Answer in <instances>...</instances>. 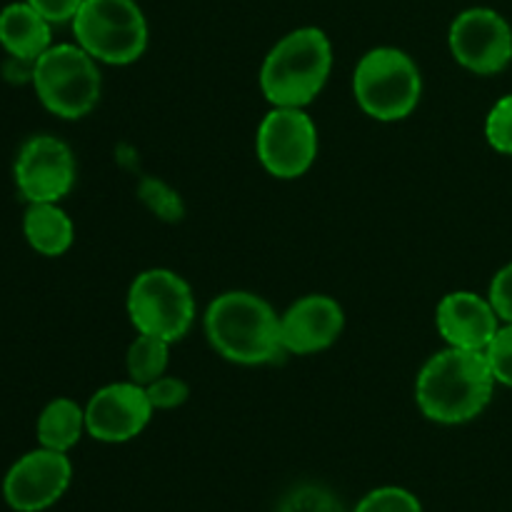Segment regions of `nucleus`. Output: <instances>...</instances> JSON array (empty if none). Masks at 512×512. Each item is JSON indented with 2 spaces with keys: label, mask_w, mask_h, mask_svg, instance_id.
<instances>
[{
  "label": "nucleus",
  "mask_w": 512,
  "mask_h": 512,
  "mask_svg": "<svg viewBox=\"0 0 512 512\" xmlns=\"http://www.w3.org/2000/svg\"><path fill=\"white\" fill-rule=\"evenodd\" d=\"M73 478L68 453L38 448L15 460L3 480V498L15 512H40L58 503Z\"/></svg>",
  "instance_id": "11"
},
{
  "label": "nucleus",
  "mask_w": 512,
  "mask_h": 512,
  "mask_svg": "<svg viewBox=\"0 0 512 512\" xmlns=\"http://www.w3.org/2000/svg\"><path fill=\"white\" fill-rule=\"evenodd\" d=\"M0 45L20 63H35L53 45V23L28 0L0 10Z\"/></svg>",
  "instance_id": "15"
},
{
  "label": "nucleus",
  "mask_w": 512,
  "mask_h": 512,
  "mask_svg": "<svg viewBox=\"0 0 512 512\" xmlns=\"http://www.w3.org/2000/svg\"><path fill=\"white\" fill-rule=\"evenodd\" d=\"M345 313L328 295H305L280 315V340L285 353L313 355L328 350L343 335Z\"/></svg>",
  "instance_id": "13"
},
{
  "label": "nucleus",
  "mask_w": 512,
  "mask_h": 512,
  "mask_svg": "<svg viewBox=\"0 0 512 512\" xmlns=\"http://www.w3.org/2000/svg\"><path fill=\"white\" fill-rule=\"evenodd\" d=\"M155 408L143 385L110 383L93 393L85 405V430L100 443H128L148 428Z\"/></svg>",
  "instance_id": "12"
},
{
  "label": "nucleus",
  "mask_w": 512,
  "mask_h": 512,
  "mask_svg": "<svg viewBox=\"0 0 512 512\" xmlns=\"http://www.w3.org/2000/svg\"><path fill=\"white\" fill-rule=\"evenodd\" d=\"M455 63L475 75H498L512 63V25L493 8H468L448 30Z\"/></svg>",
  "instance_id": "9"
},
{
  "label": "nucleus",
  "mask_w": 512,
  "mask_h": 512,
  "mask_svg": "<svg viewBox=\"0 0 512 512\" xmlns=\"http://www.w3.org/2000/svg\"><path fill=\"white\" fill-rule=\"evenodd\" d=\"M145 393H148L150 405H153L155 410H173L188 400L190 390L180 378L163 375V378H158L155 383L145 385Z\"/></svg>",
  "instance_id": "23"
},
{
  "label": "nucleus",
  "mask_w": 512,
  "mask_h": 512,
  "mask_svg": "<svg viewBox=\"0 0 512 512\" xmlns=\"http://www.w3.org/2000/svg\"><path fill=\"white\" fill-rule=\"evenodd\" d=\"M435 325L448 348L485 353L503 320L495 313L490 298H483L473 290H455L438 303Z\"/></svg>",
  "instance_id": "14"
},
{
  "label": "nucleus",
  "mask_w": 512,
  "mask_h": 512,
  "mask_svg": "<svg viewBox=\"0 0 512 512\" xmlns=\"http://www.w3.org/2000/svg\"><path fill=\"white\" fill-rule=\"evenodd\" d=\"M85 430V408L70 398H55L43 408L38 418L40 448L68 453L80 443Z\"/></svg>",
  "instance_id": "17"
},
{
  "label": "nucleus",
  "mask_w": 512,
  "mask_h": 512,
  "mask_svg": "<svg viewBox=\"0 0 512 512\" xmlns=\"http://www.w3.org/2000/svg\"><path fill=\"white\" fill-rule=\"evenodd\" d=\"M495 385L498 380L488 355L445 348L420 368L415 380V403L433 423L463 425L488 408Z\"/></svg>",
  "instance_id": "1"
},
{
  "label": "nucleus",
  "mask_w": 512,
  "mask_h": 512,
  "mask_svg": "<svg viewBox=\"0 0 512 512\" xmlns=\"http://www.w3.org/2000/svg\"><path fill=\"white\" fill-rule=\"evenodd\" d=\"M353 95L360 110L380 123L403 120L418 108L423 75L405 50L373 48L358 60L353 73Z\"/></svg>",
  "instance_id": "4"
},
{
  "label": "nucleus",
  "mask_w": 512,
  "mask_h": 512,
  "mask_svg": "<svg viewBox=\"0 0 512 512\" xmlns=\"http://www.w3.org/2000/svg\"><path fill=\"white\" fill-rule=\"evenodd\" d=\"M203 325L215 353L230 363L265 365L285 353L280 315L248 290L218 295L205 310Z\"/></svg>",
  "instance_id": "2"
},
{
  "label": "nucleus",
  "mask_w": 512,
  "mask_h": 512,
  "mask_svg": "<svg viewBox=\"0 0 512 512\" xmlns=\"http://www.w3.org/2000/svg\"><path fill=\"white\" fill-rule=\"evenodd\" d=\"M255 150L273 178L295 180L318 158V128L305 108H273L260 120Z\"/></svg>",
  "instance_id": "8"
},
{
  "label": "nucleus",
  "mask_w": 512,
  "mask_h": 512,
  "mask_svg": "<svg viewBox=\"0 0 512 512\" xmlns=\"http://www.w3.org/2000/svg\"><path fill=\"white\" fill-rule=\"evenodd\" d=\"M170 345L168 340L155 338V335L138 333V338L130 343L128 355H125V368L133 383L150 385L163 378L170 363Z\"/></svg>",
  "instance_id": "18"
},
{
  "label": "nucleus",
  "mask_w": 512,
  "mask_h": 512,
  "mask_svg": "<svg viewBox=\"0 0 512 512\" xmlns=\"http://www.w3.org/2000/svg\"><path fill=\"white\" fill-rule=\"evenodd\" d=\"M128 315L138 333L178 343L195 323L193 290L173 270H143L128 290Z\"/></svg>",
  "instance_id": "7"
},
{
  "label": "nucleus",
  "mask_w": 512,
  "mask_h": 512,
  "mask_svg": "<svg viewBox=\"0 0 512 512\" xmlns=\"http://www.w3.org/2000/svg\"><path fill=\"white\" fill-rule=\"evenodd\" d=\"M73 25L75 43L105 65H130L148 48V20L135 0H83Z\"/></svg>",
  "instance_id": "6"
},
{
  "label": "nucleus",
  "mask_w": 512,
  "mask_h": 512,
  "mask_svg": "<svg viewBox=\"0 0 512 512\" xmlns=\"http://www.w3.org/2000/svg\"><path fill=\"white\" fill-rule=\"evenodd\" d=\"M23 235L35 253L58 258L73 245L75 228L58 203H30L23 218Z\"/></svg>",
  "instance_id": "16"
},
{
  "label": "nucleus",
  "mask_w": 512,
  "mask_h": 512,
  "mask_svg": "<svg viewBox=\"0 0 512 512\" xmlns=\"http://www.w3.org/2000/svg\"><path fill=\"white\" fill-rule=\"evenodd\" d=\"M485 355H488L495 380L505 388H512V323L500 325L498 335L488 345Z\"/></svg>",
  "instance_id": "22"
},
{
  "label": "nucleus",
  "mask_w": 512,
  "mask_h": 512,
  "mask_svg": "<svg viewBox=\"0 0 512 512\" xmlns=\"http://www.w3.org/2000/svg\"><path fill=\"white\" fill-rule=\"evenodd\" d=\"M485 138L490 148L512 155V93L500 98L485 118Z\"/></svg>",
  "instance_id": "21"
},
{
  "label": "nucleus",
  "mask_w": 512,
  "mask_h": 512,
  "mask_svg": "<svg viewBox=\"0 0 512 512\" xmlns=\"http://www.w3.org/2000/svg\"><path fill=\"white\" fill-rule=\"evenodd\" d=\"M355 512H423V505L410 490L388 485L365 495Z\"/></svg>",
  "instance_id": "20"
},
{
  "label": "nucleus",
  "mask_w": 512,
  "mask_h": 512,
  "mask_svg": "<svg viewBox=\"0 0 512 512\" xmlns=\"http://www.w3.org/2000/svg\"><path fill=\"white\" fill-rule=\"evenodd\" d=\"M488 298L503 323H512V263L503 265L490 280Z\"/></svg>",
  "instance_id": "24"
},
{
  "label": "nucleus",
  "mask_w": 512,
  "mask_h": 512,
  "mask_svg": "<svg viewBox=\"0 0 512 512\" xmlns=\"http://www.w3.org/2000/svg\"><path fill=\"white\" fill-rule=\"evenodd\" d=\"M73 150L55 135H35L25 140L15 158V183L28 203H60L73 190Z\"/></svg>",
  "instance_id": "10"
},
{
  "label": "nucleus",
  "mask_w": 512,
  "mask_h": 512,
  "mask_svg": "<svg viewBox=\"0 0 512 512\" xmlns=\"http://www.w3.org/2000/svg\"><path fill=\"white\" fill-rule=\"evenodd\" d=\"M33 88L45 110L63 120L93 113L103 90L98 60L78 43L50 45L33 63Z\"/></svg>",
  "instance_id": "5"
},
{
  "label": "nucleus",
  "mask_w": 512,
  "mask_h": 512,
  "mask_svg": "<svg viewBox=\"0 0 512 512\" xmlns=\"http://www.w3.org/2000/svg\"><path fill=\"white\" fill-rule=\"evenodd\" d=\"M333 70V45L320 28L290 30L265 55L260 90L273 108H305L323 93Z\"/></svg>",
  "instance_id": "3"
},
{
  "label": "nucleus",
  "mask_w": 512,
  "mask_h": 512,
  "mask_svg": "<svg viewBox=\"0 0 512 512\" xmlns=\"http://www.w3.org/2000/svg\"><path fill=\"white\" fill-rule=\"evenodd\" d=\"M278 512H345L330 490L320 485H300L290 490L280 503Z\"/></svg>",
  "instance_id": "19"
},
{
  "label": "nucleus",
  "mask_w": 512,
  "mask_h": 512,
  "mask_svg": "<svg viewBox=\"0 0 512 512\" xmlns=\"http://www.w3.org/2000/svg\"><path fill=\"white\" fill-rule=\"evenodd\" d=\"M40 15L50 20V23H70L75 13L80 10L83 0H28Z\"/></svg>",
  "instance_id": "25"
}]
</instances>
